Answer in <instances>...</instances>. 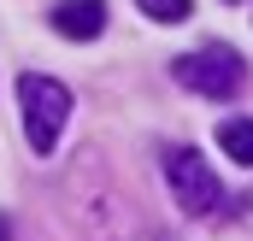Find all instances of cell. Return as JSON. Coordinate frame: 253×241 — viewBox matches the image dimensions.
Listing matches in <instances>:
<instances>
[{"label": "cell", "mask_w": 253, "mask_h": 241, "mask_svg": "<svg viewBox=\"0 0 253 241\" xmlns=\"http://www.w3.org/2000/svg\"><path fill=\"white\" fill-rule=\"evenodd\" d=\"M18 106H24V135H30V147L47 159V153L59 147L65 118H71V88H65L59 77L24 71V77H18Z\"/></svg>", "instance_id": "6da1fadb"}, {"label": "cell", "mask_w": 253, "mask_h": 241, "mask_svg": "<svg viewBox=\"0 0 253 241\" xmlns=\"http://www.w3.org/2000/svg\"><path fill=\"white\" fill-rule=\"evenodd\" d=\"M171 71H177V82L189 94H206V100H236V88L248 82V59L236 47H224V41H206V47L183 53Z\"/></svg>", "instance_id": "7a4b0ae2"}, {"label": "cell", "mask_w": 253, "mask_h": 241, "mask_svg": "<svg viewBox=\"0 0 253 241\" xmlns=\"http://www.w3.org/2000/svg\"><path fill=\"white\" fill-rule=\"evenodd\" d=\"M165 182H171V194H177V206L189 218H212L224 206V188H218V177L206 171V159L194 147H171L165 153Z\"/></svg>", "instance_id": "3957f363"}, {"label": "cell", "mask_w": 253, "mask_h": 241, "mask_svg": "<svg viewBox=\"0 0 253 241\" xmlns=\"http://www.w3.org/2000/svg\"><path fill=\"white\" fill-rule=\"evenodd\" d=\"M47 24L59 30L65 41H94V36L106 30V6H100V0H59V6L47 12Z\"/></svg>", "instance_id": "277c9868"}, {"label": "cell", "mask_w": 253, "mask_h": 241, "mask_svg": "<svg viewBox=\"0 0 253 241\" xmlns=\"http://www.w3.org/2000/svg\"><path fill=\"white\" fill-rule=\"evenodd\" d=\"M218 147L236 165H253V118H224L218 123Z\"/></svg>", "instance_id": "5b68a950"}, {"label": "cell", "mask_w": 253, "mask_h": 241, "mask_svg": "<svg viewBox=\"0 0 253 241\" xmlns=\"http://www.w3.org/2000/svg\"><path fill=\"white\" fill-rule=\"evenodd\" d=\"M153 24H183V18H194V0H135Z\"/></svg>", "instance_id": "8992f818"}, {"label": "cell", "mask_w": 253, "mask_h": 241, "mask_svg": "<svg viewBox=\"0 0 253 241\" xmlns=\"http://www.w3.org/2000/svg\"><path fill=\"white\" fill-rule=\"evenodd\" d=\"M0 241H12V224H6V218H0Z\"/></svg>", "instance_id": "52a82bcc"}, {"label": "cell", "mask_w": 253, "mask_h": 241, "mask_svg": "<svg viewBox=\"0 0 253 241\" xmlns=\"http://www.w3.org/2000/svg\"><path fill=\"white\" fill-rule=\"evenodd\" d=\"M242 206H248V212H253V194H248V200H242Z\"/></svg>", "instance_id": "ba28073f"}]
</instances>
